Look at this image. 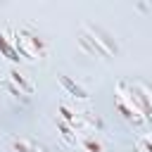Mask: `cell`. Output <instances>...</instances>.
<instances>
[{"label": "cell", "mask_w": 152, "mask_h": 152, "mask_svg": "<svg viewBox=\"0 0 152 152\" xmlns=\"http://www.w3.org/2000/svg\"><path fill=\"white\" fill-rule=\"evenodd\" d=\"M76 45L86 55L100 57V59H109L119 52V43L114 40V36L107 33L102 26H93V24L81 26V31L76 33Z\"/></svg>", "instance_id": "6da1fadb"}, {"label": "cell", "mask_w": 152, "mask_h": 152, "mask_svg": "<svg viewBox=\"0 0 152 152\" xmlns=\"http://www.w3.org/2000/svg\"><path fill=\"white\" fill-rule=\"evenodd\" d=\"M114 88L121 90L138 107V112L142 114L145 121H152V83L150 81H128V78H121V81H116Z\"/></svg>", "instance_id": "7a4b0ae2"}, {"label": "cell", "mask_w": 152, "mask_h": 152, "mask_svg": "<svg viewBox=\"0 0 152 152\" xmlns=\"http://www.w3.org/2000/svg\"><path fill=\"white\" fill-rule=\"evenodd\" d=\"M10 40H12L14 50L19 52V57H24V59H40V57H45V52H48L45 40H43L36 31H31V28L10 31Z\"/></svg>", "instance_id": "3957f363"}, {"label": "cell", "mask_w": 152, "mask_h": 152, "mask_svg": "<svg viewBox=\"0 0 152 152\" xmlns=\"http://www.w3.org/2000/svg\"><path fill=\"white\" fill-rule=\"evenodd\" d=\"M0 83H2V88L10 93V95H31L33 93V81L26 76V74H21L17 66H10L7 71H5V76L0 78Z\"/></svg>", "instance_id": "277c9868"}, {"label": "cell", "mask_w": 152, "mask_h": 152, "mask_svg": "<svg viewBox=\"0 0 152 152\" xmlns=\"http://www.w3.org/2000/svg\"><path fill=\"white\" fill-rule=\"evenodd\" d=\"M7 142H10V147H12L14 152H52L50 147H45V145L36 142V140H31V138H19V135H12Z\"/></svg>", "instance_id": "5b68a950"}, {"label": "cell", "mask_w": 152, "mask_h": 152, "mask_svg": "<svg viewBox=\"0 0 152 152\" xmlns=\"http://www.w3.org/2000/svg\"><path fill=\"white\" fill-rule=\"evenodd\" d=\"M78 145L86 150V152H107L102 138L97 133H81L78 135Z\"/></svg>", "instance_id": "8992f818"}, {"label": "cell", "mask_w": 152, "mask_h": 152, "mask_svg": "<svg viewBox=\"0 0 152 152\" xmlns=\"http://www.w3.org/2000/svg\"><path fill=\"white\" fill-rule=\"evenodd\" d=\"M0 55H2V57H7L10 62H19V59H21V57H19V52L14 50L12 40H10L2 31H0Z\"/></svg>", "instance_id": "52a82bcc"}, {"label": "cell", "mask_w": 152, "mask_h": 152, "mask_svg": "<svg viewBox=\"0 0 152 152\" xmlns=\"http://www.w3.org/2000/svg\"><path fill=\"white\" fill-rule=\"evenodd\" d=\"M59 83H62V86H64V88H66V90H69V93H71L74 97H81V100H88V97H90L86 88H81L78 83H74V81H71L69 76H64V74L59 76Z\"/></svg>", "instance_id": "ba28073f"}, {"label": "cell", "mask_w": 152, "mask_h": 152, "mask_svg": "<svg viewBox=\"0 0 152 152\" xmlns=\"http://www.w3.org/2000/svg\"><path fill=\"white\" fill-rule=\"evenodd\" d=\"M57 128H59V133H62V138H64L66 145H78V133L69 124H64L62 119H57Z\"/></svg>", "instance_id": "9c48e42d"}, {"label": "cell", "mask_w": 152, "mask_h": 152, "mask_svg": "<svg viewBox=\"0 0 152 152\" xmlns=\"http://www.w3.org/2000/svg\"><path fill=\"white\" fill-rule=\"evenodd\" d=\"M135 152H152V140L147 135H138L135 138Z\"/></svg>", "instance_id": "30bf717a"}, {"label": "cell", "mask_w": 152, "mask_h": 152, "mask_svg": "<svg viewBox=\"0 0 152 152\" xmlns=\"http://www.w3.org/2000/svg\"><path fill=\"white\" fill-rule=\"evenodd\" d=\"M145 135H147V138H150V140H152V133H145Z\"/></svg>", "instance_id": "8fae6325"}]
</instances>
